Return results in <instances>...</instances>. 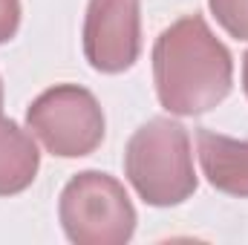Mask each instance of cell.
I'll return each instance as SVG.
<instances>
[{
  "instance_id": "1",
  "label": "cell",
  "mask_w": 248,
  "mask_h": 245,
  "mask_svg": "<svg viewBox=\"0 0 248 245\" xmlns=\"http://www.w3.org/2000/svg\"><path fill=\"white\" fill-rule=\"evenodd\" d=\"M159 104L173 116H202L231 92V52L214 38L202 15H185L153 44Z\"/></svg>"
},
{
  "instance_id": "2",
  "label": "cell",
  "mask_w": 248,
  "mask_h": 245,
  "mask_svg": "<svg viewBox=\"0 0 248 245\" xmlns=\"http://www.w3.org/2000/svg\"><path fill=\"white\" fill-rule=\"evenodd\" d=\"M124 173L147 205H182L196 190L187 130L173 119H150L141 124L127 141Z\"/></svg>"
},
{
  "instance_id": "3",
  "label": "cell",
  "mask_w": 248,
  "mask_h": 245,
  "mask_svg": "<svg viewBox=\"0 0 248 245\" xmlns=\"http://www.w3.org/2000/svg\"><path fill=\"white\" fill-rule=\"evenodd\" d=\"M58 216L75 245H124L136 231V208L124 184L101 170H84L66 182Z\"/></svg>"
},
{
  "instance_id": "4",
  "label": "cell",
  "mask_w": 248,
  "mask_h": 245,
  "mask_svg": "<svg viewBox=\"0 0 248 245\" xmlns=\"http://www.w3.org/2000/svg\"><path fill=\"white\" fill-rule=\"evenodd\" d=\"M26 124L32 136L61 159L90 156L104 141L101 104L78 84H58L41 92L26 110Z\"/></svg>"
},
{
  "instance_id": "5",
  "label": "cell",
  "mask_w": 248,
  "mask_h": 245,
  "mask_svg": "<svg viewBox=\"0 0 248 245\" xmlns=\"http://www.w3.org/2000/svg\"><path fill=\"white\" fill-rule=\"evenodd\" d=\"M141 52L139 0H90L84 17V55L95 72L119 75Z\"/></svg>"
},
{
  "instance_id": "6",
  "label": "cell",
  "mask_w": 248,
  "mask_h": 245,
  "mask_svg": "<svg viewBox=\"0 0 248 245\" xmlns=\"http://www.w3.org/2000/svg\"><path fill=\"white\" fill-rule=\"evenodd\" d=\"M196 144L205 179L228 196L248 199V141L202 127L196 133Z\"/></svg>"
},
{
  "instance_id": "7",
  "label": "cell",
  "mask_w": 248,
  "mask_h": 245,
  "mask_svg": "<svg viewBox=\"0 0 248 245\" xmlns=\"http://www.w3.org/2000/svg\"><path fill=\"white\" fill-rule=\"evenodd\" d=\"M41 153L26 130L12 119H0V196L26 190L38 176Z\"/></svg>"
},
{
  "instance_id": "8",
  "label": "cell",
  "mask_w": 248,
  "mask_h": 245,
  "mask_svg": "<svg viewBox=\"0 0 248 245\" xmlns=\"http://www.w3.org/2000/svg\"><path fill=\"white\" fill-rule=\"evenodd\" d=\"M217 23L237 41H248V0H208Z\"/></svg>"
},
{
  "instance_id": "9",
  "label": "cell",
  "mask_w": 248,
  "mask_h": 245,
  "mask_svg": "<svg viewBox=\"0 0 248 245\" xmlns=\"http://www.w3.org/2000/svg\"><path fill=\"white\" fill-rule=\"evenodd\" d=\"M20 26V0H0V44L12 41Z\"/></svg>"
},
{
  "instance_id": "10",
  "label": "cell",
  "mask_w": 248,
  "mask_h": 245,
  "mask_svg": "<svg viewBox=\"0 0 248 245\" xmlns=\"http://www.w3.org/2000/svg\"><path fill=\"white\" fill-rule=\"evenodd\" d=\"M243 90H246V95H248V52H246V58H243Z\"/></svg>"
},
{
  "instance_id": "11",
  "label": "cell",
  "mask_w": 248,
  "mask_h": 245,
  "mask_svg": "<svg viewBox=\"0 0 248 245\" xmlns=\"http://www.w3.org/2000/svg\"><path fill=\"white\" fill-rule=\"evenodd\" d=\"M0 110H3V81H0Z\"/></svg>"
}]
</instances>
